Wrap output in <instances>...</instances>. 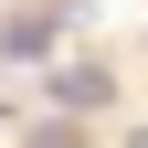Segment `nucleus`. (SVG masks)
Listing matches in <instances>:
<instances>
[{
    "instance_id": "obj_1",
    "label": "nucleus",
    "mask_w": 148,
    "mask_h": 148,
    "mask_svg": "<svg viewBox=\"0 0 148 148\" xmlns=\"http://www.w3.org/2000/svg\"><path fill=\"white\" fill-rule=\"evenodd\" d=\"M53 42V11H21V21H0V53H42Z\"/></svg>"
},
{
    "instance_id": "obj_2",
    "label": "nucleus",
    "mask_w": 148,
    "mask_h": 148,
    "mask_svg": "<svg viewBox=\"0 0 148 148\" xmlns=\"http://www.w3.org/2000/svg\"><path fill=\"white\" fill-rule=\"evenodd\" d=\"M53 95H64V106H74V116H85V106H106V74H95V64H74V74H64V85H53Z\"/></svg>"
},
{
    "instance_id": "obj_3",
    "label": "nucleus",
    "mask_w": 148,
    "mask_h": 148,
    "mask_svg": "<svg viewBox=\"0 0 148 148\" xmlns=\"http://www.w3.org/2000/svg\"><path fill=\"white\" fill-rule=\"evenodd\" d=\"M127 148H148V138H127Z\"/></svg>"
}]
</instances>
